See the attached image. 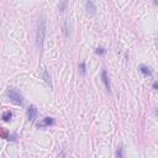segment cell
Wrapping results in <instances>:
<instances>
[{
  "label": "cell",
  "instance_id": "cell-1",
  "mask_svg": "<svg viewBox=\"0 0 158 158\" xmlns=\"http://www.w3.org/2000/svg\"><path fill=\"white\" fill-rule=\"evenodd\" d=\"M46 37V21L43 17H41L37 22V31H36V43L38 48H42L43 41Z\"/></svg>",
  "mask_w": 158,
  "mask_h": 158
},
{
  "label": "cell",
  "instance_id": "cell-2",
  "mask_svg": "<svg viewBox=\"0 0 158 158\" xmlns=\"http://www.w3.org/2000/svg\"><path fill=\"white\" fill-rule=\"evenodd\" d=\"M5 95H6V98L10 100V101H13L14 104L20 105V106L24 105V96L21 95V93L17 90V89L8 88L6 92H5Z\"/></svg>",
  "mask_w": 158,
  "mask_h": 158
},
{
  "label": "cell",
  "instance_id": "cell-3",
  "mask_svg": "<svg viewBox=\"0 0 158 158\" xmlns=\"http://www.w3.org/2000/svg\"><path fill=\"white\" fill-rule=\"evenodd\" d=\"M36 116H37V109H36L35 105H30L27 109V119L31 122H34L36 120Z\"/></svg>",
  "mask_w": 158,
  "mask_h": 158
},
{
  "label": "cell",
  "instance_id": "cell-4",
  "mask_svg": "<svg viewBox=\"0 0 158 158\" xmlns=\"http://www.w3.org/2000/svg\"><path fill=\"white\" fill-rule=\"evenodd\" d=\"M101 80H103V83H104L105 88H106V90H108L109 93H111V85H110L109 77H108L106 71H105V69H103V72H101Z\"/></svg>",
  "mask_w": 158,
  "mask_h": 158
},
{
  "label": "cell",
  "instance_id": "cell-5",
  "mask_svg": "<svg viewBox=\"0 0 158 158\" xmlns=\"http://www.w3.org/2000/svg\"><path fill=\"white\" fill-rule=\"evenodd\" d=\"M85 9H87V11H88L89 14H92V15H95V14H96V6L94 5L93 0H87Z\"/></svg>",
  "mask_w": 158,
  "mask_h": 158
},
{
  "label": "cell",
  "instance_id": "cell-6",
  "mask_svg": "<svg viewBox=\"0 0 158 158\" xmlns=\"http://www.w3.org/2000/svg\"><path fill=\"white\" fill-rule=\"evenodd\" d=\"M53 124H55V120L52 117H45L41 122H38L37 126H38V127H48V126L53 125Z\"/></svg>",
  "mask_w": 158,
  "mask_h": 158
},
{
  "label": "cell",
  "instance_id": "cell-7",
  "mask_svg": "<svg viewBox=\"0 0 158 158\" xmlns=\"http://www.w3.org/2000/svg\"><path fill=\"white\" fill-rule=\"evenodd\" d=\"M140 71H141V73L143 76H146V77H151L152 76V69L150 67H147V66H140Z\"/></svg>",
  "mask_w": 158,
  "mask_h": 158
},
{
  "label": "cell",
  "instance_id": "cell-8",
  "mask_svg": "<svg viewBox=\"0 0 158 158\" xmlns=\"http://www.w3.org/2000/svg\"><path fill=\"white\" fill-rule=\"evenodd\" d=\"M42 77H43V80L47 83V85H50V88H52V83H51V77L48 76V72L46 69H43V73H42Z\"/></svg>",
  "mask_w": 158,
  "mask_h": 158
},
{
  "label": "cell",
  "instance_id": "cell-9",
  "mask_svg": "<svg viewBox=\"0 0 158 158\" xmlns=\"http://www.w3.org/2000/svg\"><path fill=\"white\" fill-rule=\"evenodd\" d=\"M67 4H68V0H61L59 5H58V9L61 13H64L67 10Z\"/></svg>",
  "mask_w": 158,
  "mask_h": 158
},
{
  "label": "cell",
  "instance_id": "cell-10",
  "mask_svg": "<svg viewBox=\"0 0 158 158\" xmlns=\"http://www.w3.org/2000/svg\"><path fill=\"white\" fill-rule=\"evenodd\" d=\"M11 117H13V113L10 111V110H8V111L3 113V116H1V119H3L4 121H10V120H11Z\"/></svg>",
  "mask_w": 158,
  "mask_h": 158
},
{
  "label": "cell",
  "instance_id": "cell-11",
  "mask_svg": "<svg viewBox=\"0 0 158 158\" xmlns=\"http://www.w3.org/2000/svg\"><path fill=\"white\" fill-rule=\"evenodd\" d=\"M79 71H80L82 74H85L87 73V66H85V63L82 62L80 64H79Z\"/></svg>",
  "mask_w": 158,
  "mask_h": 158
},
{
  "label": "cell",
  "instance_id": "cell-12",
  "mask_svg": "<svg viewBox=\"0 0 158 158\" xmlns=\"http://www.w3.org/2000/svg\"><path fill=\"white\" fill-rule=\"evenodd\" d=\"M63 29H64V30H63V31H64V36H66V37H68V36H69V31H68V30H69V29H68V20L64 21V26H63Z\"/></svg>",
  "mask_w": 158,
  "mask_h": 158
},
{
  "label": "cell",
  "instance_id": "cell-13",
  "mask_svg": "<svg viewBox=\"0 0 158 158\" xmlns=\"http://www.w3.org/2000/svg\"><path fill=\"white\" fill-rule=\"evenodd\" d=\"M95 53L96 55H105L106 53V50L103 48V47H98V48L95 50Z\"/></svg>",
  "mask_w": 158,
  "mask_h": 158
},
{
  "label": "cell",
  "instance_id": "cell-14",
  "mask_svg": "<svg viewBox=\"0 0 158 158\" xmlns=\"http://www.w3.org/2000/svg\"><path fill=\"white\" fill-rule=\"evenodd\" d=\"M116 156L117 157H124V153H122V147H119V150L116 152Z\"/></svg>",
  "mask_w": 158,
  "mask_h": 158
},
{
  "label": "cell",
  "instance_id": "cell-15",
  "mask_svg": "<svg viewBox=\"0 0 158 158\" xmlns=\"http://www.w3.org/2000/svg\"><path fill=\"white\" fill-rule=\"evenodd\" d=\"M0 135H1L3 137L6 138V132H5V131H3V130H1V127H0Z\"/></svg>",
  "mask_w": 158,
  "mask_h": 158
},
{
  "label": "cell",
  "instance_id": "cell-16",
  "mask_svg": "<svg viewBox=\"0 0 158 158\" xmlns=\"http://www.w3.org/2000/svg\"><path fill=\"white\" fill-rule=\"evenodd\" d=\"M157 87H158V85H157V82H155V83H153V89H155V90L157 89Z\"/></svg>",
  "mask_w": 158,
  "mask_h": 158
}]
</instances>
